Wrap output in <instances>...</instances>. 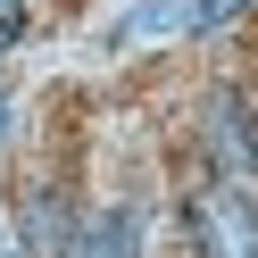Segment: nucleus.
Masks as SVG:
<instances>
[{
	"label": "nucleus",
	"instance_id": "5",
	"mask_svg": "<svg viewBox=\"0 0 258 258\" xmlns=\"http://www.w3.org/2000/svg\"><path fill=\"white\" fill-rule=\"evenodd\" d=\"M9 42H25V0H0V50Z\"/></svg>",
	"mask_w": 258,
	"mask_h": 258
},
{
	"label": "nucleus",
	"instance_id": "1",
	"mask_svg": "<svg viewBox=\"0 0 258 258\" xmlns=\"http://www.w3.org/2000/svg\"><path fill=\"white\" fill-rule=\"evenodd\" d=\"M191 233H200L208 258H258V208L241 200L233 183H208L191 200Z\"/></svg>",
	"mask_w": 258,
	"mask_h": 258
},
{
	"label": "nucleus",
	"instance_id": "2",
	"mask_svg": "<svg viewBox=\"0 0 258 258\" xmlns=\"http://www.w3.org/2000/svg\"><path fill=\"white\" fill-rule=\"evenodd\" d=\"M208 142H217L225 167L258 175V117H250V100H241V92H217V100H208Z\"/></svg>",
	"mask_w": 258,
	"mask_h": 258
},
{
	"label": "nucleus",
	"instance_id": "6",
	"mask_svg": "<svg viewBox=\"0 0 258 258\" xmlns=\"http://www.w3.org/2000/svg\"><path fill=\"white\" fill-rule=\"evenodd\" d=\"M0 258H17V250H9V233H0Z\"/></svg>",
	"mask_w": 258,
	"mask_h": 258
},
{
	"label": "nucleus",
	"instance_id": "3",
	"mask_svg": "<svg viewBox=\"0 0 258 258\" xmlns=\"http://www.w3.org/2000/svg\"><path fill=\"white\" fill-rule=\"evenodd\" d=\"M191 25H200V0H142L134 17L108 25V50H134V42H150V34H191Z\"/></svg>",
	"mask_w": 258,
	"mask_h": 258
},
{
	"label": "nucleus",
	"instance_id": "4",
	"mask_svg": "<svg viewBox=\"0 0 258 258\" xmlns=\"http://www.w3.org/2000/svg\"><path fill=\"white\" fill-rule=\"evenodd\" d=\"M84 258H142V217L134 208H108L84 225Z\"/></svg>",
	"mask_w": 258,
	"mask_h": 258
}]
</instances>
